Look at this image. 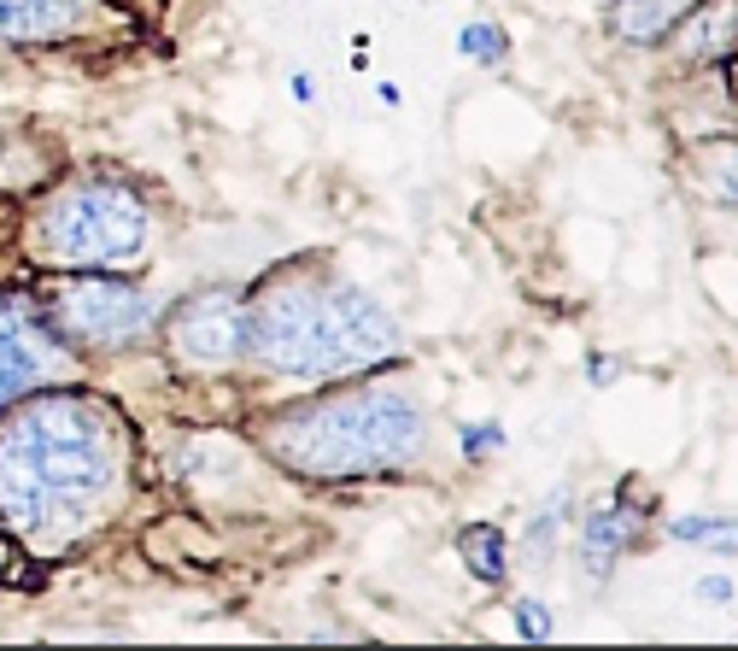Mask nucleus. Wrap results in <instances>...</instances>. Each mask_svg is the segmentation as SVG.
<instances>
[{
	"label": "nucleus",
	"instance_id": "f257e3e1",
	"mask_svg": "<svg viewBox=\"0 0 738 651\" xmlns=\"http://www.w3.org/2000/svg\"><path fill=\"white\" fill-rule=\"evenodd\" d=\"M123 446L106 405L41 394L0 423V522L48 546H71L112 511Z\"/></svg>",
	"mask_w": 738,
	"mask_h": 651
},
{
	"label": "nucleus",
	"instance_id": "f03ea898",
	"mask_svg": "<svg viewBox=\"0 0 738 651\" xmlns=\"http://www.w3.org/2000/svg\"><path fill=\"white\" fill-rule=\"evenodd\" d=\"M246 353L276 376H352L399 353V329L363 288L270 282L246 305Z\"/></svg>",
	"mask_w": 738,
	"mask_h": 651
},
{
	"label": "nucleus",
	"instance_id": "7ed1b4c3",
	"mask_svg": "<svg viewBox=\"0 0 738 651\" xmlns=\"http://www.w3.org/2000/svg\"><path fill=\"white\" fill-rule=\"evenodd\" d=\"M264 440L281 470L305 481H358L404 470L428 446V411L404 388H352L281 411Z\"/></svg>",
	"mask_w": 738,
	"mask_h": 651
},
{
	"label": "nucleus",
	"instance_id": "20e7f679",
	"mask_svg": "<svg viewBox=\"0 0 738 651\" xmlns=\"http://www.w3.org/2000/svg\"><path fill=\"white\" fill-rule=\"evenodd\" d=\"M153 235L147 200L117 182H71L30 223V253L53 271H123L141 264Z\"/></svg>",
	"mask_w": 738,
	"mask_h": 651
},
{
	"label": "nucleus",
	"instance_id": "39448f33",
	"mask_svg": "<svg viewBox=\"0 0 738 651\" xmlns=\"http://www.w3.org/2000/svg\"><path fill=\"white\" fill-rule=\"evenodd\" d=\"M158 305L130 288V282H112V276H89L76 271V282H65L53 299H48V323L65 340H89V347H123V340H141L153 329Z\"/></svg>",
	"mask_w": 738,
	"mask_h": 651
},
{
	"label": "nucleus",
	"instance_id": "423d86ee",
	"mask_svg": "<svg viewBox=\"0 0 738 651\" xmlns=\"http://www.w3.org/2000/svg\"><path fill=\"white\" fill-rule=\"evenodd\" d=\"M53 376H71V353L59 329L30 299H0V411Z\"/></svg>",
	"mask_w": 738,
	"mask_h": 651
},
{
	"label": "nucleus",
	"instance_id": "0eeeda50",
	"mask_svg": "<svg viewBox=\"0 0 738 651\" xmlns=\"http://www.w3.org/2000/svg\"><path fill=\"white\" fill-rule=\"evenodd\" d=\"M171 353L188 370H229L246 353V305L229 288L194 294L171 312Z\"/></svg>",
	"mask_w": 738,
	"mask_h": 651
},
{
	"label": "nucleus",
	"instance_id": "6e6552de",
	"mask_svg": "<svg viewBox=\"0 0 738 651\" xmlns=\"http://www.w3.org/2000/svg\"><path fill=\"white\" fill-rule=\"evenodd\" d=\"M89 24V0H0V42H59Z\"/></svg>",
	"mask_w": 738,
	"mask_h": 651
},
{
	"label": "nucleus",
	"instance_id": "1a4fd4ad",
	"mask_svg": "<svg viewBox=\"0 0 738 651\" xmlns=\"http://www.w3.org/2000/svg\"><path fill=\"white\" fill-rule=\"evenodd\" d=\"M633 540H639V517H633L622 499L598 505V511L586 517V528H581V563H586V576L609 581V569L622 563V552H627Z\"/></svg>",
	"mask_w": 738,
	"mask_h": 651
},
{
	"label": "nucleus",
	"instance_id": "9d476101",
	"mask_svg": "<svg viewBox=\"0 0 738 651\" xmlns=\"http://www.w3.org/2000/svg\"><path fill=\"white\" fill-rule=\"evenodd\" d=\"M680 59H697V65H727V59H732V0H709L704 12H691V24L680 35Z\"/></svg>",
	"mask_w": 738,
	"mask_h": 651
},
{
	"label": "nucleus",
	"instance_id": "9b49d317",
	"mask_svg": "<svg viewBox=\"0 0 738 651\" xmlns=\"http://www.w3.org/2000/svg\"><path fill=\"white\" fill-rule=\"evenodd\" d=\"M686 7H697V0H615L609 24L622 42H656V35L674 30V18H686Z\"/></svg>",
	"mask_w": 738,
	"mask_h": 651
},
{
	"label": "nucleus",
	"instance_id": "f8f14e48",
	"mask_svg": "<svg viewBox=\"0 0 738 651\" xmlns=\"http://www.w3.org/2000/svg\"><path fill=\"white\" fill-rule=\"evenodd\" d=\"M458 558L469 563V576L481 587H499L504 581V528H492V522L458 528Z\"/></svg>",
	"mask_w": 738,
	"mask_h": 651
},
{
	"label": "nucleus",
	"instance_id": "ddd939ff",
	"mask_svg": "<svg viewBox=\"0 0 738 651\" xmlns=\"http://www.w3.org/2000/svg\"><path fill=\"white\" fill-rule=\"evenodd\" d=\"M458 53L475 59V65H499V59L510 53V35L492 24V18H475V24L458 30Z\"/></svg>",
	"mask_w": 738,
	"mask_h": 651
},
{
	"label": "nucleus",
	"instance_id": "4468645a",
	"mask_svg": "<svg viewBox=\"0 0 738 651\" xmlns=\"http://www.w3.org/2000/svg\"><path fill=\"white\" fill-rule=\"evenodd\" d=\"M510 622H516V634L533 640V645L557 640V622H551V610L540 599H516V604H510Z\"/></svg>",
	"mask_w": 738,
	"mask_h": 651
},
{
	"label": "nucleus",
	"instance_id": "2eb2a0df",
	"mask_svg": "<svg viewBox=\"0 0 738 651\" xmlns=\"http://www.w3.org/2000/svg\"><path fill=\"white\" fill-rule=\"evenodd\" d=\"M458 446H463V458H492V452H504V446H510V435L499 429V423H463Z\"/></svg>",
	"mask_w": 738,
	"mask_h": 651
},
{
	"label": "nucleus",
	"instance_id": "dca6fc26",
	"mask_svg": "<svg viewBox=\"0 0 738 651\" xmlns=\"http://www.w3.org/2000/svg\"><path fill=\"white\" fill-rule=\"evenodd\" d=\"M568 522V499H557V505H545L540 517H533V528H527V552L533 558H551V540H557V528Z\"/></svg>",
	"mask_w": 738,
	"mask_h": 651
},
{
	"label": "nucleus",
	"instance_id": "f3484780",
	"mask_svg": "<svg viewBox=\"0 0 738 651\" xmlns=\"http://www.w3.org/2000/svg\"><path fill=\"white\" fill-rule=\"evenodd\" d=\"M727 528H732V522H709V517H680V522H668V535H674V540H709V546H721V552H727V546H732V535H727Z\"/></svg>",
	"mask_w": 738,
	"mask_h": 651
},
{
	"label": "nucleus",
	"instance_id": "a211bd4d",
	"mask_svg": "<svg viewBox=\"0 0 738 651\" xmlns=\"http://www.w3.org/2000/svg\"><path fill=\"white\" fill-rule=\"evenodd\" d=\"M0 581L7 587H30L35 576H30V558L18 552V540L7 535V528H0Z\"/></svg>",
	"mask_w": 738,
	"mask_h": 651
},
{
	"label": "nucleus",
	"instance_id": "6ab92c4d",
	"mask_svg": "<svg viewBox=\"0 0 738 651\" xmlns=\"http://www.w3.org/2000/svg\"><path fill=\"white\" fill-rule=\"evenodd\" d=\"M586 376L598 382V388H609V382L622 376V358H598V353H592V358H586Z\"/></svg>",
	"mask_w": 738,
	"mask_h": 651
},
{
	"label": "nucleus",
	"instance_id": "aec40b11",
	"mask_svg": "<svg viewBox=\"0 0 738 651\" xmlns=\"http://www.w3.org/2000/svg\"><path fill=\"white\" fill-rule=\"evenodd\" d=\"M704 599H709V604H727V599H732V581H727V576L704 581Z\"/></svg>",
	"mask_w": 738,
	"mask_h": 651
},
{
	"label": "nucleus",
	"instance_id": "412c9836",
	"mask_svg": "<svg viewBox=\"0 0 738 651\" xmlns=\"http://www.w3.org/2000/svg\"><path fill=\"white\" fill-rule=\"evenodd\" d=\"M117 7H135V0H117Z\"/></svg>",
	"mask_w": 738,
	"mask_h": 651
}]
</instances>
